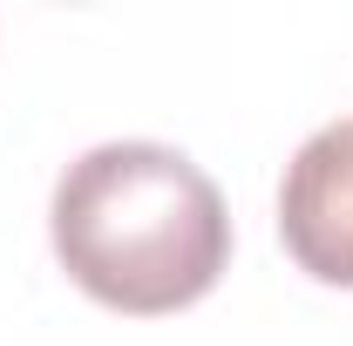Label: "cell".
Listing matches in <instances>:
<instances>
[{
  "mask_svg": "<svg viewBox=\"0 0 353 346\" xmlns=\"http://www.w3.org/2000/svg\"><path fill=\"white\" fill-rule=\"evenodd\" d=\"M279 238L319 285H353V116L299 143L279 183Z\"/></svg>",
  "mask_w": 353,
  "mask_h": 346,
  "instance_id": "obj_2",
  "label": "cell"
},
{
  "mask_svg": "<svg viewBox=\"0 0 353 346\" xmlns=\"http://www.w3.org/2000/svg\"><path fill=\"white\" fill-rule=\"evenodd\" d=\"M48 238L88 299L157 319L197 305L231 265L224 190L170 143H95L54 176Z\"/></svg>",
  "mask_w": 353,
  "mask_h": 346,
  "instance_id": "obj_1",
  "label": "cell"
}]
</instances>
